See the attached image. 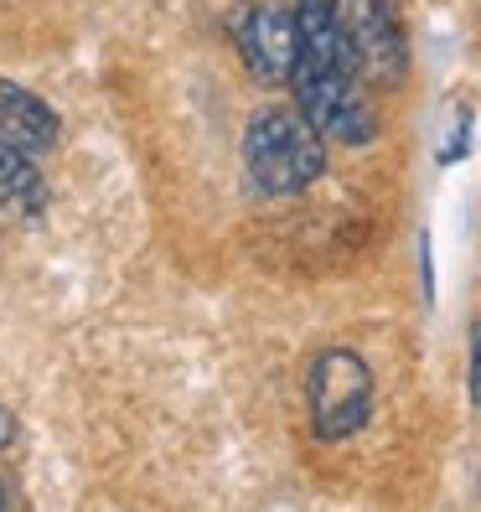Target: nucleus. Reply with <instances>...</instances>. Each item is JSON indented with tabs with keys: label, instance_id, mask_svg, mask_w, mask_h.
Here are the masks:
<instances>
[{
	"label": "nucleus",
	"instance_id": "nucleus-1",
	"mask_svg": "<svg viewBox=\"0 0 481 512\" xmlns=\"http://www.w3.org/2000/svg\"><path fill=\"white\" fill-rule=\"evenodd\" d=\"M295 21H300V52H295L290 88H295L300 114L326 140L368 145L378 135V109H373V88L363 68H357L342 0H300Z\"/></svg>",
	"mask_w": 481,
	"mask_h": 512
},
{
	"label": "nucleus",
	"instance_id": "nucleus-2",
	"mask_svg": "<svg viewBox=\"0 0 481 512\" xmlns=\"http://www.w3.org/2000/svg\"><path fill=\"white\" fill-rule=\"evenodd\" d=\"M244 171H249L254 192L295 197L326 171V135L300 114V104L295 109L269 104L244 130Z\"/></svg>",
	"mask_w": 481,
	"mask_h": 512
},
{
	"label": "nucleus",
	"instance_id": "nucleus-3",
	"mask_svg": "<svg viewBox=\"0 0 481 512\" xmlns=\"http://www.w3.org/2000/svg\"><path fill=\"white\" fill-rule=\"evenodd\" d=\"M306 404H311V430L316 440L337 445L352 440L373 414V368L352 347H326L306 373Z\"/></svg>",
	"mask_w": 481,
	"mask_h": 512
},
{
	"label": "nucleus",
	"instance_id": "nucleus-4",
	"mask_svg": "<svg viewBox=\"0 0 481 512\" xmlns=\"http://www.w3.org/2000/svg\"><path fill=\"white\" fill-rule=\"evenodd\" d=\"M233 42L238 57L249 63L259 83H290L295 52H300V21L290 0H249L233 16Z\"/></svg>",
	"mask_w": 481,
	"mask_h": 512
},
{
	"label": "nucleus",
	"instance_id": "nucleus-5",
	"mask_svg": "<svg viewBox=\"0 0 481 512\" xmlns=\"http://www.w3.org/2000/svg\"><path fill=\"white\" fill-rule=\"evenodd\" d=\"M342 16H347L352 52L368 88H399L409 73V42H404L394 0H342Z\"/></svg>",
	"mask_w": 481,
	"mask_h": 512
},
{
	"label": "nucleus",
	"instance_id": "nucleus-6",
	"mask_svg": "<svg viewBox=\"0 0 481 512\" xmlns=\"http://www.w3.org/2000/svg\"><path fill=\"white\" fill-rule=\"evenodd\" d=\"M0 135L16 140L21 150H32V156H47L63 125H57V114L42 94H32L21 83H0Z\"/></svg>",
	"mask_w": 481,
	"mask_h": 512
},
{
	"label": "nucleus",
	"instance_id": "nucleus-7",
	"mask_svg": "<svg viewBox=\"0 0 481 512\" xmlns=\"http://www.w3.org/2000/svg\"><path fill=\"white\" fill-rule=\"evenodd\" d=\"M0 213L21 218V223L47 213V182L37 171V156L21 150L16 140H6V135H0Z\"/></svg>",
	"mask_w": 481,
	"mask_h": 512
},
{
	"label": "nucleus",
	"instance_id": "nucleus-8",
	"mask_svg": "<svg viewBox=\"0 0 481 512\" xmlns=\"http://www.w3.org/2000/svg\"><path fill=\"white\" fill-rule=\"evenodd\" d=\"M466 145H471V104H450V125L440 135V161H461L466 156Z\"/></svg>",
	"mask_w": 481,
	"mask_h": 512
},
{
	"label": "nucleus",
	"instance_id": "nucleus-9",
	"mask_svg": "<svg viewBox=\"0 0 481 512\" xmlns=\"http://www.w3.org/2000/svg\"><path fill=\"white\" fill-rule=\"evenodd\" d=\"M471 404L481 409V326L471 331Z\"/></svg>",
	"mask_w": 481,
	"mask_h": 512
},
{
	"label": "nucleus",
	"instance_id": "nucleus-10",
	"mask_svg": "<svg viewBox=\"0 0 481 512\" xmlns=\"http://www.w3.org/2000/svg\"><path fill=\"white\" fill-rule=\"evenodd\" d=\"M11 440H16V419L0 409V445H11Z\"/></svg>",
	"mask_w": 481,
	"mask_h": 512
},
{
	"label": "nucleus",
	"instance_id": "nucleus-11",
	"mask_svg": "<svg viewBox=\"0 0 481 512\" xmlns=\"http://www.w3.org/2000/svg\"><path fill=\"white\" fill-rule=\"evenodd\" d=\"M0 507H11V497H6V487H0Z\"/></svg>",
	"mask_w": 481,
	"mask_h": 512
}]
</instances>
